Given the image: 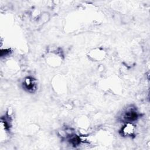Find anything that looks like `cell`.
I'll return each instance as SVG.
<instances>
[{
    "mask_svg": "<svg viewBox=\"0 0 150 150\" xmlns=\"http://www.w3.org/2000/svg\"><path fill=\"white\" fill-rule=\"evenodd\" d=\"M124 118L128 122H131L136 120L138 118V114L137 111L133 109H129L125 112Z\"/></svg>",
    "mask_w": 150,
    "mask_h": 150,
    "instance_id": "6da1fadb",
    "label": "cell"
},
{
    "mask_svg": "<svg viewBox=\"0 0 150 150\" xmlns=\"http://www.w3.org/2000/svg\"><path fill=\"white\" fill-rule=\"evenodd\" d=\"M134 132V127L132 124L128 123L121 129V133L124 136H131Z\"/></svg>",
    "mask_w": 150,
    "mask_h": 150,
    "instance_id": "7a4b0ae2",
    "label": "cell"
}]
</instances>
